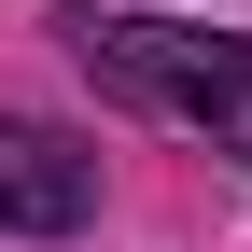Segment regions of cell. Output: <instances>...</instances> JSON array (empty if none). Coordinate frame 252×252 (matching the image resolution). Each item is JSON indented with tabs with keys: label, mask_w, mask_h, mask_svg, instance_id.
<instances>
[{
	"label": "cell",
	"mask_w": 252,
	"mask_h": 252,
	"mask_svg": "<svg viewBox=\"0 0 252 252\" xmlns=\"http://www.w3.org/2000/svg\"><path fill=\"white\" fill-rule=\"evenodd\" d=\"M70 42L126 112H168L252 168V42H210V28H168V14H112V28H70Z\"/></svg>",
	"instance_id": "obj_1"
},
{
	"label": "cell",
	"mask_w": 252,
	"mask_h": 252,
	"mask_svg": "<svg viewBox=\"0 0 252 252\" xmlns=\"http://www.w3.org/2000/svg\"><path fill=\"white\" fill-rule=\"evenodd\" d=\"M98 210V154L56 126H0V238H70Z\"/></svg>",
	"instance_id": "obj_2"
}]
</instances>
